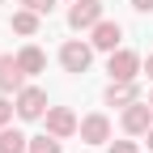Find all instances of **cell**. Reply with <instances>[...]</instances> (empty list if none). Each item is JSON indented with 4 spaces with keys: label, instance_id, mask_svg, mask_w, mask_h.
Instances as JSON below:
<instances>
[{
    "label": "cell",
    "instance_id": "cell-1",
    "mask_svg": "<svg viewBox=\"0 0 153 153\" xmlns=\"http://www.w3.org/2000/svg\"><path fill=\"white\" fill-rule=\"evenodd\" d=\"M13 102H17V119L34 123V119L47 115V89L43 85H22V89L13 94Z\"/></svg>",
    "mask_w": 153,
    "mask_h": 153
},
{
    "label": "cell",
    "instance_id": "cell-2",
    "mask_svg": "<svg viewBox=\"0 0 153 153\" xmlns=\"http://www.w3.org/2000/svg\"><path fill=\"white\" fill-rule=\"evenodd\" d=\"M106 72H111V81H136L145 72V60L136 51H128V47H115L111 60H106Z\"/></svg>",
    "mask_w": 153,
    "mask_h": 153
},
{
    "label": "cell",
    "instance_id": "cell-3",
    "mask_svg": "<svg viewBox=\"0 0 153 153\" xmlns=\"http://www.w3.org/2000/svg\"><path fill=\"white\" fill-rule=\"evenodd\" d=\"M60 64H64V72H89V64H94V43L68 38V43L60 47Z\"/></svg>",
    "mask_w": 153,
    "mask_h": 153
},
{
    "label": "cell",
    "instance_id": "cell-4",
    "mask_svg": "<svg viewBox=\"0 0 153 153\" xmlns=\"http://www.w3.org/2000/svg\"><path fill=\"white\" fill-rule=\"evenodd\" d=\"M43 123H47L51 136H60V140H68V136H76V132H81V119H76L68 106H47Z\"/></svg>",
    "mask_w": 153,
    "mask_h": 153
},
{
    "label": "cell",
    "instance_id": "cell-5",
    "mask_svg": "<svg viewBox=\"0 0 153 153\" xmlns=\"http://www.w3.org/2000/svg\"><path fill=\"white\" fill-rule=\"evenodd\" d=\"M119 123H123L128 136H145V132L153 128V106H149V102H140V98H136V102H128Z\"/></svg>",
    "mask_w": 153,
    "mask_h": 153
},
{
    "label": "cell",
    "instance_id": "cell-6",
    "mask_svg": "<svg viewBox=\"0 0 153 153\" xmlns=\"http://www.w3.org/2000/svg\"><path fill=\"white\" fill-rule=\"evenodd\" d=\"M98 22H102V0H72V9H68L72 30H94Z\"/></svg>",
    "mask_w": 153,
    "mask_h": 153
},
{
    "label": "cell",
    "instance_id": "cell-7",
    "mask_svg": "<svg viewBox=\"0 0 153 153\" xmlns=\"http://www.w3.org/2000/svg\"><path fill=\"white\" fill-rule=\"evenodd\" d=\"M119 38H123V26H119V22H106V17H102V22L94 26V30H89V43H94V51H106V55L119 47Z\"/></svg>",
    "mask_w": 153,
    "mask_h": 153
},
{
    "label": "cell",
    "instance_id": "cell-8",
    "mask_svg": "<svg viewBox=\"0 0 153 153\" xmlns=\"http://www.w3.org/2000/svg\"><path fill=\"white\" fill-rule=\"evenodd\" d=\"M81 140L85 145H106L111 140V119H106L102 111H94V115L81 119Z\"/></svg>",
    "mask_w": 153,
    "mask_h": 153
},
{
    "label": "cell",
    "instance_id": "cell-9",
    "mask_svg": "<svg viewBox=\"0 0 153 153\" xmlns=\"http://www.w3.org/2000/svg\"><path fill=\"white\" fill-rule=\"evenodd\" d=\"M26 85V72L17 64V55H0V94H17Z\"/></svg>",
    "mask_w": 153,
    "mask_h": 153
},
{
    "label": "cell",
    "instance_id": "cell-10",
    "mask_svg": "<svg viewBox=\"0 0 153 153\" xmlns=\"http://www.w3.org/2000/svg\"><path fill=\"white\" fill-rule=\"evenodd\" d=\"M102 98H106V106H128V102L140 98V85H136V81H111Z\"/></svg>",
    "mask_w": 153,
    "mask_h": 153
},
{
    "label": "cell",
    "instance_id": "cell-11",
    "mask_svg": "<svg viewBox=\"0 0 153 153\" xmlns=\"http://www.w3.org/2000/svg\"><path fill=\"white\" fill-rule=\"evenodd\" d=\"M17 64H22V72H26V76H38V72L47 68V55L38 51L34 43H26L22 51H17Z\"/></svg>",
    "mask_w": 153,
    "mask_h": 153
},
{
    "label": "cell",
    "instance_id": "cell-12",
    "mask_svg": "<svg viewBox=\"0 0 153 153\" xmlns=\"http://www.w3.org/2000/svg\"><path fill=\"white\" fill-rule=\"evenodd\" d=\"M0 153H30V136L4 123V128H0Z\"/></svg>",
    "mask_w": 153,
    "mask_h": 153
},
{
    "label": "cell",
    "instance_id": "cell-13",
    "mask_svg": "<svg viewBox=\"0 0 153 153\" xmlns=\"http://www.w3.org/2000/svg\"><path fill=\"white\" fill-rule=\"evenodd\" d=\"M38 17H43V13H34V9L22 4V9L13 13V22H9V26H13V34H26V38H30V34H38Z\"/></svg>",
    "mask_w": 153,
    "mask_h": 153
},
{
    "label": "cell",
    "instance_id": "cell-14",
    "mask_svg": "<svg viewBox=\"0 0 153 153\" xmlns=\"http://www.w3.org/2000/svg\"><path fill=\"white\" fill-rule=\"evenodd\" d=\"M30 153H60V136H51V132L30 136Z\"/></svg>",
    "mask_w": 153,
    "mask_h": 153
},
{
    "label": "cell",
    "instance_id": "cell-15",
    "mask_svg": "<svg viewBox=\"0 0 153 153\" xmlns=\"http://www.w3.org/2000/svg\"><path fill=\"white\" fill-rule=\"evenodd\" d=\"M13 115H17V102H9V94H0V128L13 123Z\"/></svg>",
    "mask_w": 153,
    "mask_h": 153
},
{
    "label": "cell",
    "instance_id": "cell-16",
    "mask_svg": "<svg viewBox=\"0 0 153 153\" xmlns=\"http://www.w3.org/2000/svg\"><path fill=\"white\" fill-rule=\"evenodd\" d=\"M106 153H140V145H136V140H115Z\"/></svg>",
    "mask_w": 153,
    "mask_h": 153
},
{
    "label": "cell",
    "instance_id": "cell-17",
    "mask_svg": "<svg viewBox=\"0 0 153 153\" xmlns=\"http://www.w3.org/2000/svg\"><path fill=\"white\" fill-rule=\"evenodd\" d=\"M26 9H34V13H51L55 9V0H22Z\"/></svg>",
    "mask_w": 153,
    "mask_h": 153
},
{
    "label": "cell",
    "instance_id": "cell-18",
    "mask_svg": "<svg viewBox=\"0 0 153 153\" xmlns=\"http://www.w3.org/2000/svg\"><path fill=\"white\" fill-rule=\"evenodd\" d=\"M132 9L136 13H153V0H132Z\"/></svg>",
    "mask_w": 153,
    "mask_h": 153
},
{
    "label": "cell",
    "instance_id": "cell-19",
    "mask_svg": "<svg viewBox=\"0 0 153 153\" xmlns=\"http://www.w3.org/2000/svg\"><path fill=\"white\" fill-rule=\"evenodd\" d=\"M145 72H149V81H153V51H149V60H145Z\"/></svg>",
    "mask_w": 153,
    "mask_h": 153
},
{
    "label": "cell",
    "instance_id": "cell-20",
    "mask_svg": "<svg viewBox=\"0 0 153 153\" xmlns=\"http://www.w3.org/2000/svg\"><path fill=\"white\" fill-rule=\"evenodd\" d=\"M145 136H149V149H153V128H149V132H145Z\"/></svg>",
    "mask_w": 153,
    "mask_h": 153
},
{
    "label": "cell",
    "instance_id": "cell-21",
    "mask_svg": "<svg viewBox=\"0 0 153 153\" xmlns=\"http://www.w3.org/2000/svg\"><path fill=\"white\" fill-rule=\"evenodd\" d=\"M149 106H153V94H149Z\"/></svg>",
    "mask_w": 153,
    "mask_h": 153
},
{
    "label": "cell",
    "instance_id": "cell-22",
    "mask_svg": "<svg viewBox=\"0 0 153 153\" xmlns=\"http://www.w3.org/2000/svg\"><path fill=\"white\" fill-rule=\"evenodd\" d=\"M0 4H4V0H0Z\"/></svg>",
    "mask_w": 153,
    "mask_h": 153
}]
</instances>
